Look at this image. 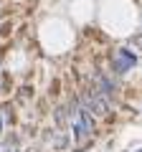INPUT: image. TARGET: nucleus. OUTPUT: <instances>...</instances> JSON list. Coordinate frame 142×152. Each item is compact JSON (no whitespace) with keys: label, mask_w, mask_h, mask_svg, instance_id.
<instances>
[{"label":"nucleus","mask_w":142,"mask_h":152,"mask_svg":"<svg viewBox=\"0 0 142 152\" xmlns=\"http://www.w3.org/2000/svg\"><path fill=\"white\" fill-rule=\"evenodd\" d=\"M69 117H71V122H74V132H76L79 140L91 137V132H94V119H91V114H89V109L84 107V104H74Z\"/></svg>","instance_id":"nucleus-1"},{"label":"nucleus","mask_w":142,"mask_h":152,"mask_svg":"<svg viewBox=\"0 0 142 152\" xmlns=\"http://www.w3.org/2000/svg\"><path fill=\"white\" fill-rule=\"evenodd\" d=\"M79 104H84L89 112L99 114V117H107L109 114V99H104L97 89H84V91H79Z\"/></svg>","instance_id":"nucleus-2"},{"label":"nucleus","mask_w":142,"mask_h":152,"mask_svg":"<svg viewBox=\"0 0 142 152\" xmlns=\"http://www.w3.org/2000/svg\"><path fill=\"white\" fill-rule=\"evenodd\" d=\"M135 64H137V58L127 48H119L114 53V71H117V74H127V71H132Z\"/></svg>","instance_id":"nucleus-3"},{"label":"nucleus","mask_w":142,"mask_h":152,"mask_svg":"<svg viewBox=\"0 0 142 152\" xmlns=\"http://www.w3.org/2000/svg\"><path fill=\"white\" fill-rule=\"evenodd\" d=\"M94 89H97L104 99L114 96V86H112V81L107 79V76H102V74H94Z\"/></svg>","instance_id":"nucleus-4"},{"label":"nucleus","mask_w":142,"mask_h":152,"mask_svg":"<svg viewBox=\"0 0 142 152\" xmlns=\"http://www.w3.org/2000/svg\"><path fill=\"white\" fill-rule=\"evenodd\" d=\"M0 152H8V147H5V145H0Z\"/></svg>","instance_id":"nucleus-5"},{"label":"nucleus","mask_w":142,"mask_h":152,"mask_svg":"<svg viewBox=\"0 0 142 152\" xmlns=\"http://www.w3.org/2000/svg\"><path fill=\"white\" fill-rule=\"evenodd\" d=\"M137 152H142V150H137Z\"/></svg>","instance_id":"nucleus-6"}]
</instances>
